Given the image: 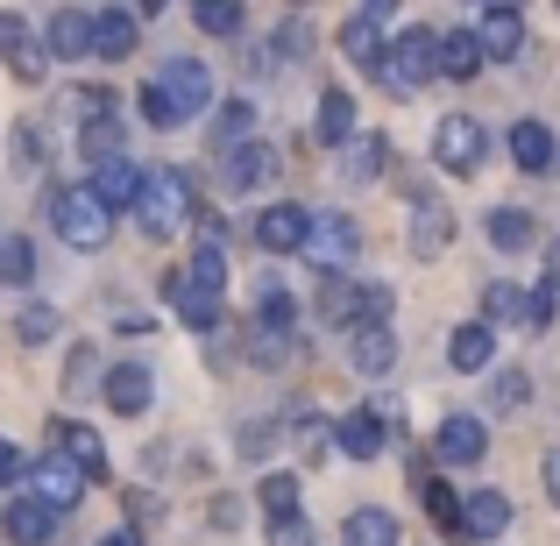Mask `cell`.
Segmentation results:
<instances>
[{
    "mask_svg": "<svg viewBox=\"0 0 560 546\" xmlns=\"http://www.w3.org/2000/svg\"><path fill=\"white\" fill-rule=\"evenodd\" d=\"M191 213H199L191 171H142V185H136V220L142 228L150 234H178Z\"/></svg>",
    "mask_w": 560,
    "mask_h": 546,
    "instance_id": "6da1fadb",
    "label": "cell"
},
{
    "mask_svg": "<svg viewBox=\"0 0 560 546\" xmlns=\"http://www.w3.org/2000/svg\"><path fill=\"white\" fill-rule=\"evenodd\" d=\"M156 85L171 93V107H178L185 121L206 107V100H213V71H206L199 57H171V65H164V79H156Z\"/></svg>",
    "mask_w": 560,
    "mask_h": 546,
    "instance_id": "8fae6325",
    "label": "cell"
},
{
    "mask_svg": "<svg viewBox=\"0 0 560 546\" xmlns=\"http://www.w3.org/2000/svg\"><path fill=\"white\" fill-rule=\"evenodd\" d=\"M482 156H490V136H482L476 114H447V121L433 128V164L447 171V178H468V171H482Z\"/></svg>",
    "mask_w": 560,
    "mask_h": 546,
    "instance_id": "5b68a950",
    "label": "cell"
},
{
    "mask_svg": "<svg viewBox=\"0 0 560 546\" xmlns=\"http://www.w3.org/2000/svg\"><path fill=\"white\" fill-rule=\"evenodd\" d=\"M191 277H206V284H228V248H220V242H206L199 256H191Z\"/></svg>",
    "mask_w": 560,
    "mask_h": 546,
    "instance_id": "f6af8a7d",
    "label": "cell"
},
{
    "mask_svg": "<svg viewBox=\"0 0 560 546\" xmlns=\"http://www.w3.org/2000/svg\"><path fill=\"white\" fill-rule=\"evenodd\" d=\"M327 440H334L327 419H305V426H299V454H327Z\"/></svg>",
    "mask_w": 560,
    "mask_h": 546,
    "instance_id": "c3c4849f",
    "label": "cell"
},
{
    "mask_svg": "<svg viewBox=\"0 0 560 546\" xmlns=\"http://www.w3.org/2000/svg\"><path fill=\"white\" fill-rule=\"evenodd\" d=\"M256 320H262V327H291V291L277 284V277L256 284Z\"/></svg>",
    "mask_w": 560,
    "mask_h": 546,
    "instance_id": "8d00e7d4",
    "label": "cell"
},
{
    "mask_svg": "<svg viewBox=\"0 0 560 546\" xmlns=\"http://www.w3.org/2000/svg\"><path fill=\"white\" fill-rule=\"evenodd\" d=\"M22 468H28V462H22V448H14V440H0V490H8Z\"/></svg>",
    "mask_w": 560,
    "mask_h": 546,
    "instance_id": "681fc988",
    "label": "cell"
},
{
    "mask_svg": "<svg viewBox=\"0 0 560 546\" xmlns=\"http://www.w3.org/2000/svg\"><path fill=\"white\" fill-rule=\"evenodd\" d=\"M142 114H150V128H185V114L178 107H171V93H164V85H142Z\"/></svg>",
    "mask_w": 560,
    "mask_h": 546,
    "instance_id": "b9f144b4",
    "label": "cell"
},
{
    "mask_svg": "<svg viewBox=\"0 0 560 546\" xmlns=\"http://www.w3.org/2000/svg\"><path fill=\"white\" fill-rule=\"evenodd\" d=\"M136 8H142V14H164V0H136Z\"/></svg>",
    "mask_w": 560,
    "mask_h": 546,
    "instance_id": "11a10c76",
    "label": "cell"
},
{
    "mask_svg": "<svg viewBox=\"0 0 560 546\" xmlns=\"http://www.w3.org/2000/svg\"><path fill=\"white\" fill-rule=\"evenodd\" d=\"M270 546H313V525H305L299 511H277V519H270Z\"/></svg>",
    "mask_w": 560,
    "mask_h": 546,
    "instance_id": "7bdbcfd3",
    "label": "cell"
},
{
    "mask_svg": "<svg viewBox=\"0 0 560 546\" xmlns=\"http://www.w3.org/2000/svg\"><path fill=\"white\" fill-rule=\"evenodd\" d=\"M136 185H142V171L128 164V156H107V164H93V199L107 206V213L136 206Z\"/></svg>",
    "mask_w": 560,
    "mask_h": 546,
    "instance_id": "44dd1931",
    "label": "cell"
},
{
    "mask_svg": "<svg viewBox=\"0 0 560 546\" xmlns=\"http://www.w3.org/2000/svg\"><path fill=\"white\" fill-rule=\"evenodd\" d=\"M319 320H327V327H362V320H390V291H383V284H355V277L327 270V284H319Z\"/></svg>",
    "mask_w": 560,
    "mask_h": 546,
    "instance_id": "277c9868",
    "label": "cell"
},
{
    "mask_svg": "<svg viewBox=\"0 0 560 546\" xmlns=\"http://www.w3.org/2000/svg\"><path fill=\"white\" fill-rule=\"evenodd\" d=\"M50 454H65L85 483L107 476V440H100L93 426H79V419H50Z\"/></svg>",
    "mask_w": 560,
    "mask_h": 546,
    "instance_id": "52a82bcc",
    "label": "cell"
},
{
    "mask_svg": "<svg viewBox=\"0 0 560 546\" xmlns=\"http://www.w3.org/2000/svg\"><path fill=\"white\" fill-rule=\"evenodd\" d=\"M85 50H93V57H128V50H136V14H128V8H100Z\"/></svg>",
    "mask_w": 560,
    "mask_h": 546,
    "instance_id": "cb8c5ba5",
    "label": "cell"
},
{
    "mask_svg": "<svg viewBox=\"0 0 560 546\" xmlns=\"http://www.w3.org/2000/svg\"><path fill=\"white\" fill-rule=\"evenodd\" d=\"M490 242L504 248V256H518V248H533V242H539L533 213H525V206H497V213H490Z\"/></svg>",
    "mask_w": 560,
    "mask_h": 546,
    "instance_id": "f546056e",
    "label": "cell"
},
{
    "mask_svg": "<svg viewBox=\"0 0 560 546\" xmlns=\"http://www.w3.org/2000/svg\"><path fill=\"white\" fill-rule=\"evenodd\" d=\"M547 320H553V291H525V320H518V327H547Z\"/></svg>",
    "mask_w": 560,
    "mask_h": 546,
    "instance_id": "7dc6e473",
    "label": "cell"
},
{
    "mask_svg": "<svg viewBox=\"0 0 560 546\" xmlns=\"http://www.w3.org/2000/svg\"><path fill=\"white\" fill-rule=\"evenodd\" d=\"M256 242L270 248V256H291V248L305 242V213L299 206H270V213L256 220Z\"/></svg>",
    "mask_w": 560,
    "mask_h": 546,
    "instance_id": "d4e9b609",
    "label": "cell"
},
{
    "mask_svg": "<svg viewBox=\"0 0 560 546\" xmlns=\"http://www.w3.org/2000/svg\"><path fill=\"white\" fill-rule=\"evenodd\" d=\"M270 178H277V150H270V142H256V136L234 142V150L220 156V185H228V191H262Z\"/></svg>",
    "mask_w": 560,
    "mask_h": 546,
    "instance_id": "ba28073f",
    "label": "cell"
},
{
    "mask_svg": "<svg viewBox=\"0 0 560 546\" xmlns=\"http://www.w3.org/2000/svg\"><path fill=\"white\" fill-rule=\"evenodd\" d=\"M462 533H468V539H504V533H511V497H504V490L462 497Z\"/></svg>",
    "mask_w": 560,
    "mask_h": 546,
    "instance_id": "d6986e66",
    "label": "cell"
},
{
    "mask_svg": "<svg viewBox=\"0 0 560 546\" xmlns=\"http://www.w3.org/2000/svg\"><path fill=\"white\" fill-rule=\"evenodd\" d=\"M490 348H497L490 320H468V327L447 334V362H454V369H490Z\"/></svg>",
    "mask_w": 560,
    "mask_h": 546,
    "instance_id": "484cf974",
    "label": "cell"
},
{
    "mask_svg": "<svg viewBox=\"0 0 560 546\" xmlns=\"http://www.w3.org/2000/svg\"><path fill=\"white\" fill-rule=\"evenodd\" d=\"M28 483H36V504H50V511H71L85 497V476L65 462V454H50V462H28Z\"/></svg>",
    "mask_w": 560,
    "mask_h": 546,
    "instance_id": "4fadbf2b",
    "label": "cell"
},
{
    "mask_svg": "<svg viewBox=\"0 0 560 546\" xmlns=\"http://www.w3.org/2000/svg\"><path fill=\"white\" fill-rule=\"evenodd\" d=\"M0 533H8V546H50L57 511H50V504H36V497H14V504L0 511Z\"/></svg>",
    "mask_w": 560,
    "mask_h": 546,
    "instance_id": "9a60e30c",
    "label": "cell"
},
{
    "mask_svg": "<svg viewBox=\"0 0 560 546\" xmlns=\"http://www.w3.org/2000/svg\"><path fill=\"white\" fill-rule=\"evenodd\" d=\"M50 228L65 234L71 248H100L114 234V213L93 199V185H57L50 191Z\"/></svg>",
    "mask_w": 560,
    "mask_h": 546,
    "instance_id": "7a4b0ae2",
    "label": "cell"
},
{
    "mask_svg": "<svg viewBox=\"0 0 560 546\" xmlns=\"http://www.w3.org/2000/svg\"><path fill=\"white\" fill-rule=\"evenodd\" d=\"M164 291H171V305H178L185 327H199V334L220 327V284H206V277H191V270H171Z\"/></svg>",
    "mask_w": 560,
    "mask_h": 546,
    "instance_id": "9c48e42d",
    "label": "cell"
},
{
    "mask_svg": "<svg viewBox=\"0 0 560 546\" xmlns=\"http://www.w3.org/2000/svg\"><path fill=\"white\" fill-rule=\"evenodd\" d=\"M454 242V213L425 191H411V256H440Z\"/></svg>",
    "mask_w": 560,
    "mask_h": 546,
    "instance_id": "e0dca14e",
    "label": "cell"
},
{
    "mask_svg": "<svg viewBox=\"0 0 560 546\" xmlns=\"http://www.w3.org/2000/svg\"><path fill=\"white\" fill-rule=\"evenodd\" d=\"M440 79V28H405V36L383 50V85L390 93H419Z\"/></svg>",
    "mask_w": 560,
    "mask_h": 546,
    "instance_id": "3957f363",
    "label": "cell"
},
{
    "mask_svg": "<svg viewBox=\"0 0 560 546\" xmlns=\"http://www.w3.org/2000/svg\"><path fill=\"white\" fill-rule=\"evenodd\" d=\"M490 65V57H482V43L468 36V28H447V36H440V71H447V79H476V71Z\"/></svg>",
    "mask_w": 560,
    "mask_h": 546,
    "instance_id": "4316f807",
    "label": "cell"
},
{
    "mask_svg": "<svg viewBox=\"0 0 560 546\" xmlns=\"http://www.w3.org/2000/svg\"><path fill=\"white\" fill-rule=\"evenodd\" d=\"M85 43H93V14H79V8H57L50 14V28H43V50L50 57H85Z\"/></svg>",
    "mask_w": 560,
    "mask_h": 546,
    "instance_id": "7402d4cb",
    "label": "cell"
},
{
    "mask_svg": "<svg viewBox=\"0 0 560 546\" xmlns=\"http://www.w3.org/2000/svg\"><path fill=\"white\" fill-rule=\"evenodd\" d=\"M482 320H525V284H482Z\"/></svg>",
    "mask_w": 560,
    "mask_h": 546,
    "instance_id": "d590c367",
    "label": "cell"
},
{
    "mask_svg": "<svg viewBox=\"0 0 560 546\" xmlns=\"http://www.w3.org/2000/svg\"><path fill=\"white\" fill-rule=\"evenodd\" d=\"M425 511H433L440 533H462V497H454L447 483H433V476H425Z\"/></svg>",
    "mask_w": 560,
    "mask_h": 546,
    "instance_id": "f35d334b",
    "label": "cell"
},
{
    "mask_svg": "<svg viewBox=\"0 0 560 546\" xmlns=\"http://www.w3.org/2000/svg\"><path fill=\"white\" fill-rule=\"evenodd\" d=\"M476 43H482V57H518V50H525V22H518V8H482Z\"/></svg>",
    "mask_w": 560,
    "mask_h": 546,
    "instance_id": "603a6c76",
    "label": "cell"
},
{
    "mask_svg": "<svg viewBox=\"0 0 560 546\" xmlns=\"http://www.w3.org/2000/svg\"><path fill=\"white\" fill-rule=\"evenodd\" d=\"M50 334H57V313L50 305H28L22 313V341H50Z\"/></svg>",
    "mask_w": 560,
    "mask_h": 546,
    "instance_id": "bcb514c9",
    "label": "cell"
},
{
    "mask_svg": "<svg viewBox=\"0 0 560 546\" xmlns=\"http://www.w3.org/2000/svg\"><path fill=\"white\" fill-rule=\"evenodd\" d=\"M511 156H518V171H533V178H547L560 164V142L547 121H511Z\"/></svg>",
    "mask_w": 560,
    "mask_h": 546,
    "instance_id": "ac0fdd59",
    "label": "cell"
},
{
    "mask_svg": "<svg viewBox=\"0 0 560 546\" xmlns=\"http://www.w3.org/2000/svg\"><path fill=\"white\" fill-rule=\"evenodd\" d=\"M100 397H107L121 419H142V411H150V369L142 362H114L107 376H100Z\"/></svg>",
    "mask_w": 560,
    "mask_h": 546,
    "instance_id": "5bb4252c",
    "label": "cell"
},
{
    "mask_svg": "<svg viewBox=\"0 0 560 546\" xmlns=\"http://www.w3.org/2000/svg\"><path fill=\"white\" fill-rule=\"evenodd\" d=\"M383 8H397V0H370V14H383Z\"/></svg>",
    "mask_w": 560,
    "mask_h": 546,
    "instance_id": "9f6ffc18",
    "label": "cell"
},
{
    "mask_svg": "<svg viewBox=\"0 0 560 546\" xmlns=\"http://www.w3.org/2000/svg\"><path fill=\"white\" fill-rule=\"evenodd\" d=\"M256 136V107L248 100H220V121H213V150H234V142Z\"/></svg>",
    "mask_w": 560,
    "mask_h": 546,
    "instance_id": "1f68e13d",
    "label": "cell"
},
{
    "mask_svg": "<svg viewBox=\"0 0 560 546\" xmlns=\"http://www.w3.org/2000/svg\"><path fill=\"white\" fill-rule=\"evenodd\" d=\"M79 150H85V164H107V156H121V121H114V107H107V114H93V121H85Z\"/></svg>",
    "mask_w": 560,
    "mask_h": 546,
    "instance_id": "d6a6232c",
    "label": "cell"
},
{
    "mask_svg": "<svg viewBox=\"0 0 560 546\" xmlns=\"http://www.w3.org/2000/svg\"><path fill=\"white\" fill-rule=\"evenodd\" d=\"M547 291H560V242H547Z\"/></svg>",
    "mask_w": 560,
    "mask_h": 546,
    "instance_id": "f5cc1de1",
    "label": "cell"
},
{
    "mask_svg": "<svg viewBox=\"0 0 560 546\" xmlns=\"http://www.w3.org/2000/svg\"><path fill=\"white\" fill-rule=\"evenodd\" d=\"M191 22L206 36H242V0H191Z\"/></svg>",
    "mask_w": 560,
    "mask_h": 546,
    "instance_id": "836d02e7",
    "label": "cell"
},
{
    "mask_svg": "<svg viewBox=\"0 0 560 546\" xmlns=\"http://www.w3.org/2000/svg\"><path fill=\"white\" fill-rule=\"evenodd\" d=\"M348 362H355L362 376H383V369L397 362V334H390V320H362L355 341H348Z\"/></svg>",
    "mask_w": 560,
    "mask_h": 546,
    "instance_id": "ffe728a7",
    "label": "cell"
},
{
    "mask_svg": "<svg viewBox=\"0 0 560 546\" xmlns=\"http://www.w3.org/2000/svg\"><path fill=\"white\" fill-rule=\"evenodd\" d=\"M482 448H490L482 419H468V411H447V419H440V433H433V454H440L447 468H468V462H482Z\"/></svg>",
    "mask_w": 560,
    "mask_h": 546,
    "instance_id": "30bf717a",
    "label": "cell"
},
{
    "mask_svg": "<svg viewBox=\"0 0 560 546\" xmlns=\"http://www.w3.org/2000/svg\"><path fill=\"white\" fill-rule=\"evenodd\" d=\"M100 546H142V533H136V525H121V533H107Z\"/></svg>",
    "mask_w": 560,
    "mask_h": 546,
    "instance_id": "db71d44e",
    "label": "cell"
},
{
    "mask_svg": "<svg viewBox=\"0 0 560 546\" xmlns=\"http://www.w3.org/2000/svg\"><path fill=\"white\" fill-rule=\"evenodd\" d=\"M383 164H390V142H383V136H362V142H355V156H348V178L370 185Z\"/></svg>",
    "mask_w": 560,
    "mask_h": 546,
    "instance_id": "74e56055",
    "label": "cell"
},
{
    "mask_svg": "<svg viewBox=\"0 0 560 546\" xmlns=\"http://www.w3.org/2000/svg\"><path fill=\"white\" fill-rule=\"evenodd\" d=\"M28 277H36V248H28L22 234H0V284H14V291H22Z\"/></svg>",
    "mask_w": 560,
    "mask_h": 546,
    "instance_id": "e575fe53",
    "label": "cell"
},
{
    "mask_svg": "<svg viewBox=\"0 0 560 546\" xmlns=\"http://www.w3.org/2000/svg\"><path fill=\"white\" fill-rule=\"evenodd\" d=\"M547 497H553V504H560V448L547 454Z\"/></svg>",
    "mask_w": 560,
    "mask_h": 546,
    "instance_id": "816d5d0a",
    "label": "cell"
},
{
    "mask_svg": "<svg viewBox=\"0 0 560 546\" xmlns=\"http://www.w3.org/2000/svg\"><path fill=\"white\" fill-rule=\"evenodd\" d=\"M213 525H220V533H234V525H242V504H234V497H213Z\"/></svg>",
    "mask_w": 560,
    "mask_h": 546,
    "instance_id": "f907efd6",
    "label": "cell"
},
{
    "mask_svg": "<svg viewBox=\"0 0 560 546\" xmlns=\"http://www.w3.org/2000/svg\"><path fill=\"white\" fill-rule=\"evenodd\" d=\"M341 50L355 57L370 79H383V36H376V14H355V22L341 28Z\"/></svg>",
    "mask_w": 560,
    "mask_h": 546,
    "instance_id": "f1b7e54d",
    "label": "cell"
},
{
    "mask_svg": "<svg viewBox=\"0 0 560 546\" xmlns=\"http://www.w3.org/2000/svg\"><path fill=\"white\" fill-rule=\"evenodd\" d=\"M319 142H334V150L355 142V93H341V85L319 93Z\"/></svg>",
    "mask_w": 560,
    "mask_h": 546,
    "instance_id": "83f0119b",
    "label": "cell"
},
{
    "mask_svg": "<svg viewBox=\"0 0 560 546\" xmlns=\"http://www.w3.org/2000/svg\"><path fill=\"white\" fill-rule=\"evenodd\" d=\"M525 397H533V376H525V369H504V376L490 383V405H504V411H518Z\"/></svg>",
    "mask_w": 560,
    "mask_h": 546,
    "instance_id": "60d3db41",
    "label": "cell"
},
{
    "mask_svg": "<svg viewBox=\"0 0 560 546\" xmlns=\"http://www.w3.org/2000/svg\"><path fill=\"white\" fill-rule=\"evenodd\" d=\"M0 50H8L14 79H28V85H36L43 71H50V50H43V43L28 36V22H22V14H0Z\"/></svg>",
    "mask_w": 560,
    "mask_h": 546,
    "instance_id": "2e32d148",
    "label": "cell"
},
{
    "mask_svg": "<svg viewBox=\"0 0 560 546\" xmlns=\"http://www.w3.org/2000/svg\"><path fill=\"white\" fill-rule=\"evenodd\" d=\"M355 248H362V234H355V220H348V213L305 220V242H299V256L313 263L319 277H327V270H348V263H355Z\"/></svg>",
    "mask_w": 560,
    "mask_h": 546,
    "instance_id": "8992f818",
    "label": "cell"
},
{
    "mask_svg": "<svg viewBox=\"0 0 560 546\" xmlns=\"http://www.w3.org/2000/svg\"><path fill=\"white\" fill-rule=\"evenodd\" d=\"M348 546H397V519H390L383 504L348 511Z\"/></svg>",
    "mask_w": 560,
    "mask_h": 546,
    "instance_id": "4dcf8cb0",
    "label": "cell"
},
{
    "mask_svg": "<svg viewBox=\"0 0 560 546\" xmlns=\"http://www.w3.org/2000/svg\"><path fill=\"white\" fill-rule=\"evenodd\" d=\"M490 8H525V0H490Z\"/></svg>",
    "mask_w": 560,
    "mask_h": 546,
    "instance_id": "6f0895ef",
    "label": "cell"
},
{
    "mask_svg": "<svg viewBox=\"0 0 560 546\" xmlns=\"http://www.w3.org/2000/svg\"><path fill=\"white\" fill-rule=\"evenodd\" d=\"M256 497H262V511H270V519H277V511H299V476H284V468H270Z\"/></svg>",
    "mask_w": 560,
    "mask_h": 546,
    "instance_id": "ab89813d",
    "label": "cell"
},
{
    "mask_svg": "<svg viewBox=\"0 0 560 546\" xmlns=\"http://www.w3.org/2000/svg\"><path fill=\"white\" fill-rule=\"evenodd\" d=\"M256 362H262V369L291 362V334H284V327H256Z\"/></svg>",
    "mask_w": 560,
    "mask_h": 546,
    "instance_id": "ee69618b",
    "label": "cell"
},
{
    "mask_svg": "<svg viewBox=\"0 0 560 546\" xmlns=\"http://www.w3.org/2000/svg\"><path fill=\"white\" fill-rule=\"evenodd\" d=\"M334 448H341L348 462H376V454H383V411L376 405L341 411V419H334Z\"/></svg>",
    "mask_w": 560,
    "mask_h": 546,
    "instance_id": "7c38bea8",
    "label": "cell"
}]
</instances>
